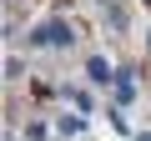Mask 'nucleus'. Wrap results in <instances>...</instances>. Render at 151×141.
Instances as JSON below:
<instances>
[{
	"mask_svg": "<svg viewBox=\"0 0 151 141\" xmlns=\"http://www.w3.org/2000/svg\"><path fill=\"white\" fill-rule=\"evenodd\" d=\"M136 96V81H131V70H116V101H131Z\"/></svg>",
	"mask_w": 151,
	"mask_h": 141,
	"instance_id": "20e7f679",
	"label": "nucleus"
},
{
	"mask_svg": "<svg viewBox=\"0 0 151 141\" xmlns=\"http://www.w3.org/2000/svg\"><path fill=\"white\" fill-rule=\"evenodd\" d=\"M55 131H60V136H76V131H81V116H60Z\"/></svg>",
	"mask_w": 151,
	"mask_h": 141,
	"instance_id": "423d86ee",
	"label": "nucleus"
},
{
	"mask_svg": "<svg viewBox=\"0 0 151 141\" xmlns=\"http://www.w3.org/2000/svg\"><path fill=\"white\" fill-rule=\"evenodd\" d=\"M136 141H151V131H136Z\"/></svg>",
	"mask_w": 151,
	"mask_h": 141,
	"instance_id": "6e6552de",
	"label": "nucleus"
},
{
	"mask_svg": "<svg viewBox=\"0 0 151 141\" xmlns=\"http://www.w3.org/2000/svg\"><path fill=\"white\" fill-rule=\"evenodd\" d=\"M60 96H65L70 106H81V111H91V96H86L81 86H60Z\"/></svg>",
	"mask_w": 151,
	"mask_h": 141,
	"instance_id": "39448f33",
	"label": "nucleus"
},
{
	"mask_svg": "<svg viewBox=\"0 0 151 141\" xmlns=\"http://www.w3.org/2000/svg\"><path fill=\"white\" fill-rule=\"evenodd\" d=\"M70 40H76V30H70L65 20H45V25L30 30V45H40V50H60V45H70Z\"/></svg>",
	"mask_w": 151,
	"mask_h": 141,
	"instance_id": "f257e3e1",
	"label": "nucleus"
},
{
	"mask_svg": "<svg viewBox=\"0 0 151 141\" xmlns=\"http://www.w3.org/2000/svg\"><path fill=\"white\" fill-rule=\"evenodd\" d=\"M106 25H111L116 35H121V30L131 25V15H126V5H121V0H106Z\"/></svg>",
	"mask_w": 151,
	"mask_h": 141,
	"instance_id": "7ed1b4c3",
	"label": "nucleus"
},
{
	"mask_svg": "<svg viewBox=\"0 0 151 141\" xmlns=\"http://www.w3.org/2000/svg\"><path fill=\"white\" fill-rule=\"evenodd\" d=\"M50 131H45V121H25V141H45Z\"/></svg>",
	"mask_w": 151,
	"mask_h": 141,
	"instance_id": "0eeeda50",
	"label": "nucleus"
},
{
	"mask_svg": "<svg viewBox=\"0 0 151 141\" xmlns=\"http://www.w3.org/2000/svg\"><path fill=\"white\" fill-rule=\"evenodd\" d=\"M146 5H151V0H146Z\"/></svg>",
	"mask_w": 151,
	"mask_h": 141,
	"instance_id": "9d476101",
	"label": "nucleus"
},
{
	"mask_svg": "<svg viewBox=\"0 0 151 141\" xmlns=\"http://www.w3.org/2000/svg\"><path fill=\"white\" fill-rule=\"evenodd\" d=\"M86 76H91L96 86H116V70H111L106 55H91V60H86Z\"/></svg>",
	"mask_w": 151,
	"mask_h": 141,
	"instance_id": "f03ea898",
	"label": "nucleus"
},
{
	"mask_svg": "<svg viewBox=\"0 0 151 141\" xmlns=\"http://www.w3.org/2000/svg\"><path fill=\"white\" fill-rule=\"evenodd\" d=\"M146 45H151V30H146Z\"/></svg>",
	"mask_w": 151,
	"mask_h": 141,
	"instance_id": "1a4fd4ad",
	"label": "nucleus"
}]
</instances>
